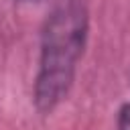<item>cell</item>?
Here are the masks:
<instances>
[{"mask_svg": "<svg viewBox=\"0 0 130 130\" xmlns=\"http://www.w3.org/2000/svg\"><path fill=\"white\" fill-rule=\"evenodd\" d=\"M87 32V10L79 2L61 4L47 18L32 91L35 106L41 114H51L67 98L79 59L83 57Z\"/></svg>", "mask_w": 130, "mask_h": 130, "instance_id": "cell-1", "label": "cell"}, {"mask_svg": "<svg viewBox=\"0 0 130 130\" xmlns=\"http://www.w3.org/2000/svg\"><path fill=\"white\" fill-rule=\"evenodd\" d=\"M116 130H130V104H124L116 118Z\"/></svg>", "mask_w": 130, "mask_h": 130, "instance_id": "cell-2", "label": "cell"}, {"mask_svg": "<svg viewBox=\"0 0 130 130\" xmlns=\"http://www.w3.org/2000/svg\"><path fill=\"white\" fill-rule=\"evenodd\" d=\"M20 2H35V0H20Z\"/></svg>", "mask_w": 130, "mask_h": 130, "instance_id": "cell-3", "label": "cell"}]
</instances>
